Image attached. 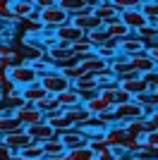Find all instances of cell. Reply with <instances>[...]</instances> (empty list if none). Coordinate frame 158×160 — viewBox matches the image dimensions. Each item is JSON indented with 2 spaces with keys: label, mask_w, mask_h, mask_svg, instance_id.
Here are the masks:
<instances>
[{
  "label": "cell",
  "mask_w": 158,
  "mask_h": 160,
  "mask_svg": "<svg viewBox=\"0 0 158 160\" xmlns=\"http://www.w3.org/2000/svg\"><path fill=\"white\" fill-rule=\"evenodd\" d=\"M14 117L22 122V127L24 129H29V127H34V124H41V122H46V115L41 112L36 105H22V108H17L14 110Z\"/></svg>",
  "instance_id": "obj_6"
},
{
  "label": "cell",
  "mask_w": 158,
  "mask_h": 160,
  "mask_svg": "<svg viewBox=\"0 0 158 160\" xmlns=\"http://www.w3.org/2000/svg\"><path fill=\"white\" fill-rule=\"evenodd\" d=\"M29 132V136H31L36 143H48V141H53V139H58V132L48 124V122H41V124H34V127H29L26 129Z\"/></svg>",
  "instance_id": "obj_13"
},
{
  "label": "cell",
  "mask_w": 158,
  "mask_h": 160,
  "mask_svg": "<svg viewBox=\"0 0 158 160\" xmlns=\"http://www.w3.org/2000/svg\"><path fill=\"white\" fill-rule=\"evenodd\" d=\"M65 115H67V120L72 122L74 127H86V124H89V122L93 120V115L89 112V110H86L84 105H77V108H70V110H65Z\"/></svg>",
  "instance_id": "obj_20"
},
{
  "label": "cell",
  "mask_w": 158,
  "mask_h": 160,
  "mask_svg": "<svg viewBox=\"0 0 158 160\" xmlns=\"http://www.w3.org/2000/svg\"><path fill=\"white\" fill-rule=\"evenodd\" d=\"M115 110H118L120 124H127V122H134V120H146V117H149V112H146L134 98H132L129 103H125V105H118Z\"/></svg>",
  "instance_id": "obj_7"
},
{
  "label": "cell",
  "mask_w": 158,
  "mask_h": 160,
  "mask_svg": "<svg viewBox=\"0 0 158 160\" xmlns=\"http://www.w3.org/2000/svg\"><path fill=\"white\" fill-rule=\"evenodd\" d=\"M144 79H146V84H149V88H151V91H158V69L144 74Z\"/></svg>",
  "instance_id": "obj_39"
},
{
  "label": "cell",
  "mask_w": 158,
  "mask_h": 160,
  "mask_svg": "<svg viewBox=\"0 0 158 160\" xmlns=\"http://www.w3.org/2000/svg\"><path fill=\"white\" fill-rule=\"evenodd\" d=\"M137 38H141L146 46H149V43H158V24H146L144 29H139Z\"/></svg>",
  "instance_id": "obj_30"
},
{
  "label": "cell",
  "mask_w": 158,
  "mask_h": 160,
  "mask_svg": "<svg viewBox=\"0 0 158 160\" xmlns=\"http://www.w3.org/2000/svg\"><path fill=\"white\" fill-rule=\"evenodd\" d=\"M7 77H10V81H14L19 88L31 86V84H36V81L41 79V74L36 72L29 62H26V65H19V67H12V69L7 72Z\"/></svg>",
  "instance_id": "obj_3"
},
{
  "label": "cell",
  "mask_w": 158,
  "mask_h": 160,
  "mask_svg": "<svg viewBox=\"0 0 158 160\" xmlns=\"http://www.w3.org/2000/svg\"><path fill=\"white\" fill-rule=\"evenodd\" d=\"M60 72L65 74V77H67L70 81H72V84H74L77 79H82V77L86 74V72H84V67H82V65H72V67H65V69H60Z\"/></svg>",
  "instance_id": "obj_36"
},
{
  "label": "cell",
  "mask_w": 158,
  "mask_h": 160,
  "mask_svg": "<svg viewBox=\"0 0 158 160\" xmlns=\"http://www.w3.org/2000/svg\"><path fill=\"white\" fill-rule=\"evenodd\" d=\"M120 19H122V24H127L134 33H137L139 29H144L146 24H151V22L146 19V14L141 12V7H134V10H127V12H120Z\"/></svg>",
  "instance_id": "obj_12"
},
{
  "label": "cell",
  "mask_w": 158,
  "mask_h": 160,
  "mask_svg": "<svg viewBox=\"0 0 158 160\" xmlns=\"http://www.w3.org/2000/svg\"><path fill=\"white\" fill-rule=\"evenodd\" d=\"M7 7H10L12 17L17 19V24H19L22 19H29L34 14H39V7H36V2H31V0H10Z\"/></svg>",
  "instance_id": "obj_8"
},
{
  "label": "cell",
  "mask_w": 158,
  "mask_h": 160,
  "mask_svg": "<svg viewBox=\"0 0 158 160\" xmlns=\"http://www.w3.org/2000/svg\"><path fill=\"white\" fill-rule=\"evenodd\" d=\"M29 65H31L39 74H46V72H50V69H55V67L50 65V60H48V58H36V60H29Z\"/></svg>",
  "instance_id": "obj_37"
},
{
  "label": "cell",
  "mask_w": 158,
  "mask_h": 160,
  "mask_svg": "<svg viewBox=\"0 0 158 160\" xmlns=\"http://www.w3.org/2000/svg\"><path fill=\"white\" fill-rule=\"evenodd\" d=\"M46 96H48L46 88L41 86L39 81H36V84H31V86H26V88H22V98H24L29 105H39V103L46 98Z\"/></svg>",
  "instance_id": "obj_24"
},
{
  "label": "cell",
  "mask_w": 158,
  "mask_h": 160,
  "mask_svg": "<svg viewBox=\"0 0 158 160\" xmlns=\"http://www.w3.org/2000/svg\"><path fill=\"white\" fill-rule=\"evenodd\" d=\"M118 50H120V55H125V58H134V55H139V53H146V43L141 38H137V33H134L129 38L120 41Z\"/></svg>",
  "instance_id": "obj_14"
},
{
  "label": "cell",
  "mask_w": 158,
  "mask_h": 160,
  "mask_svg": "<svg viewBox=\"0 0 158 160\" xmlns=\"http://www.w3.org/2000/svg\"><path fill=\"white\" fill-rule=\"evenodd\" d=\"M103 139H105V143H108L110 148H120V146H122V141L127 139V132H125L122 124H113V127L105 129Z\"/></svg>",
  "instance_id": "obj_23"
},
{
  "label": "cell",
  "mask_w": 158,
  "mask_h": 160,
  "mask_svg": "<svg viewBox=\"0 0 158 160\" xmlns=\"http://www.w3.org/2000/svg\"><path fill=\"white\" fill-rule=\"evenodd\" d=\"M58 5L62 7V10H65L70 17H74V14L84 12V10L91 5V2H86V0H58Z\"/></svg>",
  "instance_id": "obj_28"
},
{
  "label": "cell",
  "mask_w": 158,
  "mask_h": 160,
  "mask_svg": "<svg viewBox=\"0 0 158 160\" xmlns=\"http://www.w3.org/2000/svg\"><path fill=\"white\" fill-rule=\"evenodd\" d=\"M93 14H96L103 24L120 19V10L115 7V2H113V0H98V2H93Z\"/></svg>",
  "instance_id": "obj_11"
},
{
  "label": "cell",
  "mask_w": 158,
  "mask_h": 160,
  "mask_svg": "<svg viewBox=\"0 0 158 160\" xmlns=\"http://www.w3.org/2000/svg\"><path fill=\"white\" fill-rule=\"evenodd\" d=\"M96 160H118V158H115L113 151H110V153H105V155H96Z\"/></svg>",
  "instance_id": "obj_43"
},
{
  "label": "cell",
  "mask_w": 158,
  "mask_h": 160,
  "mask_svg": "<svg viewBox=\"0 0 158 160\" xmlns=\"http://www.w3.org/2000/svg\"><path fill=\"white\" fill-rule=\"evenodd\" d=\"M22 127V122L14 117L12 110H7V108H3L0 110V136H5V134H12V132H19Z\"/></svg>",
  "instance_id": "obj_16"
},
{
  "label": "cell",
  "mask_w": 158,
  "mask_h": 160,
  "mask_svg": "<svg viewBox=\"0 0 158 160\" xmlns=\"http://www.w3.org/2000/svg\"><path fill=\"white\" fill-rule=\"evenodd\" d=\"M72 53L77 55V58H82V55H91V53H96V48H93L89 41H82V43H74V46H72Z\"/></svg>",
  "instance_id": "obj_38"
},
{
  "label": "cell",
  "mask_w": 158,
  "mask_h": 160,
  "mask_svg": "<svg viewBox=\"0 0 158 160\" xmlns=\"http://www.w3.org/2000/svg\"><path fill=\"white\" fill-rule=\"evenodd\" d=\"M43 153H46V158H65L67 148L62 146L60 139H53V141H48V143H43Z\"/></svg>",
  "instance_id": "obj_29"
},
{
  "label": "cell",
  "mask_w": 158,
  "mask_h": 160,
  "mask_svg": "<svg viewBox=\"0 0 158 160\" xmlns=\"http://www.w3.org/2000/svg\"><path fill=\"white\" fill-rule=\"evenodd\" d=\"M0 143H3V146H7L12 153H22L24 148H29L31 143H36V141L29 136V132H26V129H19V132H12V134L0 136Z\"/></svg>",
  "instance_id": "obj_5"
},
{
  "label": "cell",
  "mask_w": 158,
  "mask_h": 160,
  "mask_svg": "<svg viewBox=\"0 0 158 160\" xmlns=\"http://www.w3.org/2000/svg\"><path fill=\"white\" fill-rule=\"evenodd\" d=\"M127 132V136H134V139H141L144 141V136L149 134V129H146V120H134V122H127V124H122Z\"/></svg>",
  "instance_id": "obj_27"
},
{
  "label": "cell",
  "mask_w": 158,
  "mask_h": 160,
  "mask_svg": "<svg viewBox=\"0 0 158 160\" xmlns=\"http://www.w3.org/2000/svg\"><path fill=\"white\" fill-rule=\"evenodd\" d=\"M125 93H129L132 98H137V96H141V93H146V91H151L149 88V84H146V79L144 77H134V79H127V81H120L118 84Z\"/></svg>",
  "instance_id": "obj_19"
},
{
  "label": "cell",
  "mask_w": 158,
  "mask_h": 160,
  "mask_svg": "<svg viewBox=\"0 0 158 160\" xmlns=\"http://www.w3.org/2000/svg\"><path fill=\"white\" fill-rule=\"evenodd\" d=\"M144 143H146V146H151V148H156V151H158V132H149V134L144 136Z\"/></svg>",
  "instance_id": "obj_40"
},
{
  "label": "cell",
  "mask_w": 158,
  "mask_h": 160,
  "mask_svg": "<svg viewBox=\"0 0 158 160\" xmlns=\"http://www.w3.org/2000/svg\"><path fill=\"white\" fill-rule=\"evenodd\" d=\"M22 160H46V153H43V146L41 143H31L29 148H24L22 153H17Z\"/></svg>",
  "instance_id": "obj_31"
},
{
  "label": "cell",
  "mask_w": 158,
  "mask_h": 160,
  "mask_svg": "<svg viewBox=\"0 0 158 160\" xmlns=\"http://www.w3.org/2000/svg\"><path fill=\"white\" fill-rule=\"evenodd\" d=\"M72 24L77 29H82V31L84 33H91V31H98V29H103L105 24L103 22L98 19V17H96V14H93V2L89 7H86L84 12H79V14H74L72 17Z\"/></svg>",
  "instance_id": "obj_4"
},
{
  "label": "cell",
  "mask_w": 158,
  "mask_h": 160,
  "mask_svg": "<svg viewBox=\"0 0 158 160\" xmlns=\"http://www.w3.org/2000/svg\"><path fill=\"white\" fill-rule=\"evenodd\" d=\"M65 160H96V153H93L89 146L84 148H74V151H67Z\"/></svg>",
  "instance_id": "obj_33"
},
{
  "label": "cell",
  "mask_w": 158,
  "mask_h": 160,
  "mask_svg": "<svg viewBox=\"0 0 158 160\" xmlns=\"http://www.w3.org/2000/svg\"><path fill=\"white\" fill-rule=\"evenodd\" d=\"M39 84L46 88L48 96H60V93H65V91H70V88H72V81L67 79L60 69H50V72L41 74Z\"/></svg>",
  "instance_id": "obj_1"
},
{
  "label": "cell",
  "mask_w": 158,
  "mask_h": 160,
  "mask_svg": "<svg viewBox=\"0 0 158 160\" xmlns=\"http://www.w3.org/2000/svg\"><path fill=\"white\" fill-rule=\"evenodd\" d=\"M41 110L43 115H50V112H58V110H62L60 108V100H58V96H46V98L41 100L39 105H36Z\"/></svg>",
  "instance_id": "obj_32"
},
{
  "label": "cell",
  "mask_w": 158,
  "mask_h": 160,
  "mask_svg": "<svg viewBox=\"0 0 158 160\" xmlns=\"http://www.w3.org/2000/svg\"><path fill=\"white\" fill-rule=\"evenodd\" d=\"M141 12L151 24H158V0H144L141 2Z\"/></svg>",
  "instance_id": "obj_34"
},
{
  "label": "cell",
  "mask_w": 158,
  "mask_h": 160,
  "mask_svg": "<svg viewBox=\"0 0 158 160\" xmlns=\"http://www.w3.org/2000/svg\"><path fill=\"white\" fill-rule=\"evenodd\" d=\"M0 43H3V41H0Z\"/></svg>",
  "instance_id": "obj_48"
},
{
  "label": "cell",
  "mask_w": 158,
  "mask_h": 160,
  "mask_svg": "<svg viewBox=\"0 0 158 160\" xmlns=\"http://www.w3.org/2000/svg\"><path fill=\"white\" fill-rule=\"evenodd\" d=\"M103 29L110 33V38H113V41H118V43H120V41H125V38H129V36H134V31H132L127 24H122V19L108 22Z\"/></svg>",
  "instance_id": "obj_22"
},
{
  "label": "cell",
  "mask_w": 158,
  "mask_h": 160,
  "mask_svg": "<svg viewBox=\"0 0 158 160\" xmlns=\"http://www.w3.org/2000/svg\"><path fill=\"white\" fill-rule=\"evenodd\" d=\"M60 141H62V146L67 148V151H74V148H84V146H89V136L84 134V129H70V132H65V134H60L58 136Z\"/></svg>",
  "instance_id": "obj_10"
},
{
  "label": "cell",
  "mask_w": 158,
  "mask_h": 160,
  "mask_svg": "<svg viewBox=\"0 0 158 160\" xmlns=\"http://www.w3.org/2000/svg\"><path fill=\"white\" fill-rule=\"evenodd\" d=\"M129 65H132V69L139 72L141 77L149 74V72H153V69H158V65L149 58V53H139V55H134V58H129Z\"/></svg>",
  "instance_id": "obj_21"
},
{
  "label": "cell",
  "mask_w": 158,
  "mask_h": 160,
  "mask_svg": "<svg viewBox=\"0 0 158 160\" xmlns=\"http://www.w3.org/2000/svg\"><path fill=\"white\" fill-rule=\"evenodd\" d=\"M12 155H17V153H12L7 146H3V143H0V160H12Z\"/></svg>",
  "instance_id": "obj_42"
},
{
  "label": "cell",
  "mask_w": 158,
  "mask_h": 160,
  "mask_svg": "<svg viewBox=\"0 0 158 160\" xmlns=\"http://www.w3.org/2000/svg\"><path fill=\"white\" fill-rule=\"evenodd\" d=\"M5 81H10V77H7V72H5V69H0V86H3Z\"/></svg>",
  "instance_id": "obj_44"
},
{
  "label": "cell",
  "mask_w": 158,
  "mask_h": 160,
  "mask_svg": "<svg viewBox=\"0 0 158 160\" xmlns=\"http://www.w3.org/2000/svg\"><path fill=\"white\" fill-rule=\"evenodd\" d=\"M156 93H158V91H156Z\"/></svg>",
  "instance_id": "obj_49"
},
{
  "label": "cell",
  "mask_w": 158,
  "mask_h": 160,
  "mask_svg": "<svg viewBox=\"0 0 158 160\" xmlns=\"http://www.w3.org/2000/svg\"><path fill=\"white\" fill-rule=\"evenodd\" d=\"M149 120H151V122H153V124H158V108H156V110H153V112H151V115H149Z\"/></svg>",
  "instance_id": "obj_45"
},
{
  "label": "cell",
  "mask_w": 158,
  "mask_h": 160,
  "mask_svg": "<svg viewBox=\"0 0 158 160\" xmlns=\"http://www.w3.org/2000/svg\"><path fill=\"white\" fill-rule=\"evenodd\" d=\"M86 41L91 43L96 50L98 48H105V46H110V43H118V41H113L110 38V33L105 31V29H98V31H91V33H86Z\"/></svg>",
  "instance_id": "obj_26"
},
{
  "label": "cell",
  "mask_w": 158,
  "mask_h": 160,
  "mask_svg": "<svg viewBox=\"0 0 158 160\" xmlns=\"http://www.w3.org/2000/svg\"><path fill=\"white\" fill-rule=\"evenodd\" d=\"M146 53H149V58L158 65V43H149V46H146Z\"/></svg>",
  "instance_id": "obj_41"
},
{
  "label": "cell",
  "mask_w": 158,
  "mask_h": 160,
  "mask_svg": "<svg viewBox=\"0 0 158 160\" xmlns=\"http://www.w3.org/2000/svg\"><path fill=\"white\" fill-rule=\"evenodd\" d=\"M39 19H41V24H43V29H53V31H58L60 27L70 24L72 17L62 10L58 2H53L50 7H46V10H41V12H39Z\"/></svg>",
  "instance_id": "obj_2"
},
{
  "label": "cell",
  "mask_w": 158,
  "mask_h": 160,
  "mask_svg": "<svg viewBox=\"0 0 158 160\" xmlns=\"http://www.w3.org/2000/svg\"><path fill=\"white\" fill-rule=\"evenodd\" d=\"M72 88L74 91H79L82 93V98H91V96H96V93H101V86H98V77L96 74H84L82 79H77L72 84Z\"/></svg>",
  "instance_id": "obj_9"
},
{
  "label": "cell",
  "mask_w": 158,
  "mask_h": 160,
  "mask_svg": "<svg viewBox=\"0 0 158 160\" xmlns=\"http://www.w3.org/2000/svg\"><path fill=\"white\" fill-rule=\"evenodd\" d=\"M58 41H65V43H70V46H74V43H82V41H86V33L82 31V29H77L70 22V24H65V27L58 29Z\"/></svg>",
  "instance_id": "obj_17"
},
{
  "label": "cell",
  "mask_w": 158,
  "mask_h": 160,
  "mask_svg": "<svg viewBox=\"0 0 158 160\" xmlns=\"http://www.w3.org/2000/svg\"><path fill=\"white\" fill-rule=\"evenodd\" d=\"M89 148H91L96 155H105V153H110V151H113V148L105 143L103 136H93V139H89Z\"/></svg>",
  "instance_id": "obj_35"
},
{
  "label": "cell",
  "mask_w": 158,
  "mask_h": 160,
  "mask_svg": "<svg viewBox=\"0 0 158 160\" xmlns=\"http://www.w3.org/2000/svg\"><path fill=\"white\" fill-rule=\"evenodd\" d=\"M46 160H65V158H46Z\"/></svg>",
  "instance_id": "obj_46"
},
{
  "label": "cell",
  "mask_w": 158,
  "mask_h": 160,
  "mask_svg": "<svg viewBox=\"0 0 158 160\" xmlns=\"http://www.w3.org/2000/svg\"><path fill=\"white\" fill-rule=\"evenodd\" d=\"M84 108L93 115V117H101L105 110H110V108H115V105H113V103L105 98L103 93H96V96H91V98L84 100Z\"/></svg>",
  "instance_id": "obj_15"
},
{
  "label": "cell",
  "mask_w": 158,
  "mask_h": 160,
  "mask_svg": "<svg viewBox=\"0 0 158 160\" xmlns=\"http://www.w3.org/2000/svg\"><path fill=\"white\" fill-rule=\"evenodd\" d=\"M125 160H132V158H125Z\"/></svg>",
  "instance_id": "obj_47"
},
{
  "label": "cell",
  "mask_w": 158,
  "mask_h": 160,
  "mask_svg": "<svg viewBox=\"0 0 158 160\" xmlns=\"http://www.w3.org/2000/svg\"><path fill=\"white\" fill-rule=\"evenodd\" d=\"M46 122L50 124L55 132H58V136L60 134H65V132H70V129H77L72 124V122L67 120V115H65V110H58V112H50V115H46Z\"/></svg>",
  "instance_id": "obj_18"
},
{
  "label": "cell",
  "mask_w": 158,
  "mask_h": 160,
  "mask_svg": "<svg viewBox=\"0 0 158 160\" xmlns=\"http://www.w3.org/2000/svg\"><path fill=\"white\" fill-rule=\"evenodd\" d=\"M58 100H60V108H62V110H70V108L84 105V98H82V93H79V91H74V88H70V91H65V93H60Z\"/></svg>",
  "instance_id": "obj_25"
}]
</instances>
